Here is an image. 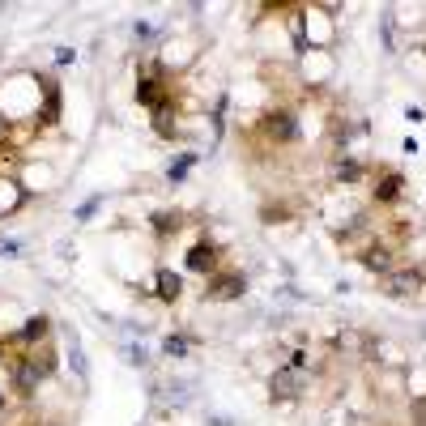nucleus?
Segmentation results:
<instances>
[{"instance_id": "f257e3e1", "label": "nucleus", "mask_w": 426, "mask_h": 426, "mask_svg": "<svg viewBox=\"0 0 426 426\" xmlns=\"http://www.w3.org/2000/svg\"><path fill=\"white\" fill-rule=\"evenodd\" d=\"M426 290V277L418 269H393V273H384V294L388 299H418Z\"/></svg>"}, {"instance_id": "f03ea898", "label": "nucleus", "mask_w": 426, "mask_h": 426, "mask_svg": "<svg viewBox=\"0 0 426 426\" xmlns=\"http://www.w3.org/2000/svg\"><path fill=\"white\" fill-rule=\"evenodd\" d=\"M247 290V277L243 273H209V299H218V303H226V299H239Z\"/></svg>"}, {"instance_id": "7ed1b4c3", "label": "nucleus", "mask_w": 426, "mask_h": 426, "mask_svg": "<svg viewBox=\"0 0 426 426\" xmlns=\"http://www.w3.org/2000/svg\"><path fill=\"white\" fill-rule=\"evenodd\" d=\"M269 397L273 401H299L303 397V376L294 367H282L273 380H269Z\"/></svg>"}, {"instance_id": "20e7f679", "label": "nucleus", "mask_w": 426, "mask_h": 426, "mask_svg": "<svg viewBox=\"0 0 426 426\" xmlns=\"http://www.w3.org/2000/svg\"><path fill=\"white\" fill-rule=\"evenodd\" d=\"M265 132H269L273 141H294V137H299L294 111H269V115H265Z\"/></svg>"}, {"instance_id": "39448f33", "label": "nucleus", "mask_w": 426, "mask_h": 426, "mask_svg": "<svg viewBox=\"0 0 426 426\" xmlns=\"http://www.w3.org/2000/svg\"><path fill=\"white\" fill-rule=\"evenodd\" d=\"M137 98H141L145 107H162V102H166V98H162V81H158V73H154V68H149V73H141Z\"/></svg>"}, {"instance_id": "423d86ee", "label": "nucleus", "mask_w": 426, "mask_h": 426, "mask_svg": "<svg viewBox=\"0 0 426 426\" xmlns=\"http://www.w3.org/2000/svg\"><path fill=\"white\" fill-rule=\"evenodd\" d=\"M188 269H196V273H213V269H218V247H213V243H196V247L188 252Z\"/></svg>"}, {"instance_id": "0eeeda50", "label": "nucleus", "mask_w": 426, "mask_h": 426, "mask_svg": "<svg viewBox=\"0 0 426 426\" xmlns=\"http://www.w3.org/2000/svg\"><path fill=\"white\" fill-rule=\"evenodd\" d=\"M38 380H43V376H38V367H34L30 358L13 367V388H17V393H26V397H30V393L38 388Z\"/></svg>"}, {"instance_id": "6e6552de", "label": "nucleus", "mask_w": 426, "mask_h": 426, "mask_svg": "<svg viewBox=\"0 0 426 426\" xmlns=\"http://www.w3.org/2000/svg\"><path fill=\"white\" fill-rule=\"evenodd\" d=\"M179 294H183V277H179L175 269H158V299L175 303Z\"/></svg>"}, {"instance_id": "1a4fd4ad", "label": "nucleus", "mask_w": 426, "mask_h": 426, "mask_svg": "<svg viewBox=\"0 0 426 426\" xmlns=\"http://www.w3.org/2000/svg\"><path fill=\"white\" fill-rule=\"evenodd\" d=\"M43 98H47V107H43L38 115H43V124H55V119H60V81L47 77V81H43Z\"/></svg>"}, {"instance_id": "9d476101", "label": "nucleus", "mask_w": 426, "mask_h": 426, "mask_svg": "<svg viewBox=\"0 0 426 426\" xmlns=\"http://www.w3.org/2000/svg\"><path fill=\"white\" fill-rule=\"evenodd\" d=\"M401 188H405L401 171H388V175H380V188H376V201H397V196H401Z\"/></svg>"}, {"instance_id": "9b49d317", "label": "nucleus", "mask_w": 426, "mask_h": 426, "mask_svg": "<svg viewBox=\"0 0 426 426\" xmlns=\"http://www.w3.org/2000/svg\"><path fill=\"white\" fill-rule=\"evenodd\" d=\"M47 329H51V320H47V316H30V320H26V329H21V341H26V346H38V341L47 337Z\"/></svg>"}, {"instance_id": "f8f14e48", "label": "nucleus", "mask_w": 426, "mask_h": 426, "mask_svg": "<svg viewBox=\"0 0 426 426\" xmlns=\"http://www.w3.org/2000/svg\"><path fill=\"white\" fill-rule=\"evenodd\" d=\"M363 265H367L371 273H393V252H388V247H371V252L363 256Z\"/></svg>"}, {"instance_id": "ddd939ff", "label": "nucleus", "mask_w": 426, "mask_h": 426, "mask_svg": "<svg viewBox=\"0 0 426 426\" xmlns=\"http://www.w3.org/2000/svg\"><path fill=\"white\" fill-rule=\"evenodd\" d=\"M175 107L171 102H162V107H154V128H158V137H175Z\"/></svg>"}, {"instance_id": "4468645a", "label": "nucleus", "mask_w": 426, "mask_h": 426, "mask_svg": "<svg viewBox=\"0 0 426 426\" xmlns=\"http://www.w3.org/2000/svg\"><path fill=\"white\" fill-rule=\"evenodd\" d=\"M179 226H183V213H171V209L154 213V230H158V235H175Z\"/></svg>"}, {"instance_id": "2eb2a0df", "label": "nucleus", "mask_w": 426, "mask_h": 426, "mask_svg": "<svg viewBox=\"0 0 426 426\" xmlns=\"http://www.w3.org/2000/svg\"><path fill=\"white\" fill-rule=\"evenodd\" d=\"M192 162H196V154H183V158H175V162L166 166V179H171V183H183V179H188V171H192Z\"/></svg>"}, {"instance_id": "dca6fc26", "label": "nucleus", "mask_w": 426, "mask_h": 426, "mask_svg": "<svg viewBox=\"0 0 426 426\" xmlns=\"http://www.w3.org/2000/svg\"><path fill=\"white\" fill-rule=\"evenodd\" d=\"M337 179H341V183H358V179H363V162H358V158H341V162H337Z\"/></svg>"}, {"instance_id": "f3484780", "label": "nucleus", "mask_w": 426, "mask_h": 426, "mask_svg": "<svg viewBox=\"0 0 426 426\" xmlns=\"http://www.w3.org/2000/svg\"><path fill=\"white\" fill-rule=\"evenodd\" d=\"M162 350H166V358H183L188 354V337H166Z\"/></svg>"}, {"instance_id": "a211bd4d", "label": "nucleus", "mask_w": 426, "mask_h": 426, "mask_svg": "<svg viewBox=\"0 0 426 426\" xmlns=\"http://www.w3.org/2000/svg\"><path fill=\"white\" fill-rule=\"evenodd\" d=\"M98 205H102V196H90V201H85V205L77 209V222H90V218L98 213Z\"/></svg>"}, {"instance_id": "6ab92c4d", "label": "nucleus", "mask_w": 426, "mask_h": 426, "mask_svg": "<svg viewBox=\"0 0 426 426\" xmlns=\"http://www.w3.org/2000/svg\"><path fill=\"white\" fill-rule=\"evenodd\" d=\"M68 363H73V371L77 376H85V354H81V346L73 341V350H68Z\"/></svg>"}, {"instance_id": "aec40b11", "label": "nucleus", "mask_w": 426, "mask_h": 426, "mask_svg": "<svg viewBox=\"0 0 426 426\" xmlns=\"http://www.w3.org/2000/svg\"><path fill=\"white\" fill-rule=\"evenodd\" d=\"M124 354H128L132 367H145V350H141V346H124Z\"/></svg>"}, {"instance_id": "412c9836", "label": "nucleus", "mask_w": 426, "mask_h": 426, "mask_svg": "<svg viewBox=\"0 0 426 426\" xmlns=\"http://www.w3.org/2000/svg\"><path fill=\"white\" fill-rule=\"evenodd\" d=\"M17 252H21L17 239H0V256H17Z\"/></svg>"}, {"instance_id": "4be33fe9", "label": "nucleus", "mask_w": 426, "mask_h": 426, "mask_svg": "<svg viewBox=\"0 0 426 426\" xmlns=\"http://www.w3.org/2000/svg\"><path fill=\"white\" fill-rule=\"evenodd\" d=\"M290 367H294V371H303V367H307V354H303V350H294V354H290Z\"/></svg>"}, {"instance_id": "5701e85b", "label": "nucleus", "mask_w": 426, "mask_h": 426, "mask_svg": "<svg viewBox=\"0 0 426 426\" xmlns=\"http://www.w3.org/2000/svg\"><path fill=\"white\" fill-rule=\"evenodd\" d=\"M209 426H235L230 418H209Z\"/></svg>"}, {"instance_id": "b1692460", "label": "nucleus", "mask_w": 426, "mask_h": 426, "mask_svg": "<svg viewBox=\"0 0 426 426\" xmlns=\"http://www.w3.org/2000/svg\"><path fill=\"white\" fill-rule=\"evenodd\" d=\"M0 405H4V397H0Z\"/></svg>"}, {"instance_id": "393cba45", "label": "nucleus", "mask_w": 426, "mask_h": 426, "mask_svg": "<svg viewBox=\"0 0 426 426\" xmlns=\"http://www.w3.org/2000/svg\"><path fill=\"white\" fill-rule=\"evenodd\" d=\"M0 358H4V354H0Z\"/></svg>"}]
</instances>
